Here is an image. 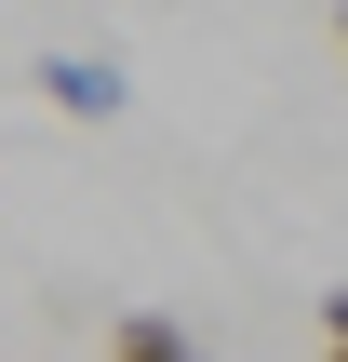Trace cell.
<instances>
[{
  "label": "cell",
  "instance_id": "7a4b0ae2",
  "mask_svg": "<svg viewBox=\"0 0 348 362\" xmlns=\"http://www.w3.org/2000/svg\"><path fill=\"white\" fill-rule=\"evenodd\" d=\"M107 362H215V349H201L174 309H121V322H107Z\"/></svg>",
  "mask_w": 348,
  "mask_h": 362
},
{
  "label": "cell",
  "instance_id": "6da1fadb",
  "mask_svg": "<svg viewBox=\"0 0 348 362\" xmlns=\"http://www.w3.org/2000/svg\"><path fill=\"white\" fill-rule=\"evenodd\" d=\"M27 81H40V107H67V121H121V107H134V81H121L107 54H40Z\"/></svg>",
  "mask_w": 348,
  "mask_h": 362
},
{
  "label": "cell",
  "instance_id": "277c9868",
  "mask_svg": "<svg viewBox=\"0 0 348 362\" xmlns=\"http://www.w3.org/2000/svg\"><path fill=\"white\" fill-rule=\"evenodd\" d=\"M335 40H348V0H335Z\"/></svg>",
  "mask_w": 348,
  "mask_h": 362
},
{
  "label": "cell",
  "instance_id": "3957f363",
  "mask_svg": "<svg viewBox=\"0 0 348 362\" xmlns=\"http://www.w3.org/2000/svg\"><path fill=\"white\" fill-rule=\"evenodd\" d=\"M322 349H335V362H348V296H322Z\"/></svg>",
  "mask_w": 348,
  "mask_h": 362
}]
</instances>
